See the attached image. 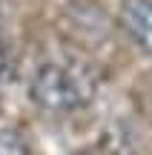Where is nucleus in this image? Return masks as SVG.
<instances>
[{"label":"nucleus","mask_w":152,"mask_h":155,"mask_svg":"<svg viewBox=\"0 0 152 155\" xmlns=\"http://www.w3.org/2000/svg\"><path fill=\"white\" fill-rule=\"evenodd\" d=\"M6 78H9V52H6V43L0 38V86L6 83Z\"/></svg>","instance_id":"4"},{"label":"nucleus","mask_w":152,"mask_h":155,"mask_svg":"<svg viewBox=\"0 0 152 155\" xmlns=\"http://www.w3.org/2000/svg\"><path fill=\"white\" fill-rule=\"evenodd\" d=\"M0 155H32L29 141L17 129H0Z\"/></svg>","instance_id":"3"},{"label":"nucleus","mask_w":152,"mask_h":155,"mask_svg":"<svg viewBox=\"0 0 152 155\" xmlns=\"http://www.w3.org/2000/svg\"><path fill=\"white\" fill-rule=\"evenodd\" d=\"M118 23L138 49L152 55V0H124Z\"/></svg>","instance_id":"2"},{"label":"nucleus","mask_w":152,"mask_h":155,"mask_svg":"<svg viewBox=\"0 0 152 155\" xmlns=\"http://www.w3.org/2000/svg\"><path fill=\"white\" fill-rule=\"evenodd\" d=\"M29 98L43 112H75L95 98V78L80 63H40L29 78Z\"/></svg>","instance_id":"1"}]
</instances>
